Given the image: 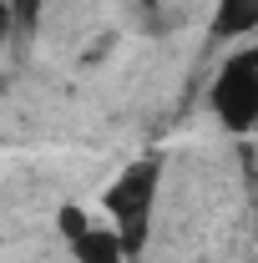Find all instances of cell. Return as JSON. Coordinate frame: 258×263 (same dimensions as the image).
Listing matches in <instances>:
<instances>
[{
	"label": "cell",
	"instance_id": "obj_1",
	"mask_svg": "<svg viewBox=\"0 0 258 263\" xmlns=\"http://www.w3.org/2000/svg\"><path fill=\"white\" fill-rule=\"evenodd\" d=\"M157 193H162V162L157 157H137L127 162L106 187H101V218L122 233L127 253L137 258L152 238V218H157Z\"/></svg>",
	"mask_w": 258,
	"mask_h": 263
},
{
	"label": "cell",
	"instance_id": "obj_2",
	"mask_svg": "<svg viewBox=\"0 0 258 263\" xmlns=\"http://www.w3.org/2000/svg\"><path fill=\"white\" fill-rule=\"evenodd\" d=\"M208 106L218 117V127L243 137L258 127V51H233L208 86Z\"/></svg>",
	"mask_w": 258,
	"mask_h": 263
},
{
	"label": "cell",
	"instance_id": "obj_3",
	"mask_svg": "<svg viewBox=\"0 0 258 263\" xmlns=\"http://www.w3.org/2000/svg\"><path fill=\"white\" fill-rule=\"evenodd\" d=\"M66 248H71V258H76V263H127V258H132L127 243H122V233L112 228L106 218H101V223L91 218L81 233H71V238H66Z\"/></svg>",
	"mask_w": 258,
	"mask_h": 263
},
{
	"label": "cell",
	"instance_id": "obj_4",
	"mask_svg": "<svg viewBox=\"0 0 258 263\" xmlns=\"http://www.w3.org/2000/svg\"><path fill=\"white\" fill-rule=\"evenodd\" d=\"M248 35H258V0H218L213 41H248Z\"/></svg>",
	"mask_w": 258,
	"mask_h": 263
},
{
	"label": "cell",
	"instance_id": "obj_5",
	"mask_svg": "<svg viewBox=\"0 0 258 263\" xmlns=\"http://www.w3.org/2000/svg\"><path fill=\"white\" fill-rule=\"evenodd\" d=\"M10 5H15V15H21V21H35V10H41L46 0H10Z\"/></svg>",
	"mask_w": 258,
	"mask_h": 263
},
{
	"label": "cell",
	"instance_id": "obj_6",
	"mask_svg": "<svg viewBox=\"0 0 258 263\" xmlns=\"http://www.w3.org/2000/svg\"><path fill=\"white\" fill-rule=\"evenodd\" d=\"M142 5H147V10H157V5H162V0H142Z\"/></svg>",
	"mask_w": 258,
	"mask_h": 263
}]
</instances>
